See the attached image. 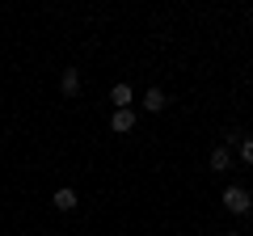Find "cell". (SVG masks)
Segmentation results:
<instances>
[{
	"label": "cell",
	"mask_w": 253,
	"mask_h": 236,
	"mask_svg": "<svg viewBox=\"0 0 253 236\" xmlns=\"http://www.w3.org/2000/svg\"><path fill=\"white\" fill-rule=\"evenodd\" d=\"M59 89H63V97L81 93V72H76V68H63V76H59Z\"/></svg>",
	"instance_id": "cell-5"
},
{
	"label": "cell",
	"mask_w": 253,
	"mask_h": 236,
	"mask_svg": "<svg viewBox=\"0 0 253 236\" xmlns=\"http://www.w3.org/2000/svg\"><path fill=\"white\" fill-rule=\"evenodd\" d=\"M224 211L228 215H249L253 211V194L245 190V186H228L224 190Z\"/></svg>",
	"instance_id": "cell-1"
},
{
	"label": "cell",
	"mask_w": 253,
	"mask_h": 236,
	"mask_svg": "<svg viewBox=\"0 0 253 236\" xmlns=\"http://www.w3.org/2000/svg\"><path fill=\"white\" fill-rule=\"evenodd\" d=\"M228 164H232V148L215 144V148H211V173H224Z\"/></svg>",
	"instance_id": "cell-4"
},
{
	"label": "cell",
	"mask_w": 253,
	"mask_h": 236,
	"mask_svg": "<svg viewBox=\"0 0 253 236\" xmlns=\"http://www.w3.org/2000/svg\"><path fill=\"white\" fill-rule=\"evenodd\" d=\"M131 101H135L131 84H114V89H110V106L114 110H131Z\"/></svg>",
	"instance_id": "cell-2"
},
{
	"label": "cell",
	"mask_w": 253,
	"mask_h": 236,
	"mask_svg": "<svg viewBox=\"0 0 253 236\" xmlns=\"http://www.w3.org/2000/svg\"><path fill=\"white\" fill-rule=\"evenodd\" d=\"M219 236H236V232H219Z\"/></svg>",
	"instance_id": "cell-9"
},
{
	"label": "cell",
	"mask_w": 253,
	"mask_h": 236,
	"mask_svg": "<svg viewBox=\"0 0 253 236\" xmlns=\"http://www.w3.org/2000/svg\"><path fill=\"white\" fill-rule=\"evenodd\" d=\"M131 127H135V114H131V110H114V114H110V131H118V135H126Z\"/></svg>",
	"instance_id": "cell-3"
},
{
	"label": "cell",
	"mask_w": 253,
	"mask_h": 236,
	"mask_svg": "<svg viewBox=\"0 0 253 236\" xmlns=\"http://www.w3.org/2000/svg\"><path fill=\"white\" fill-rule=\"evenodd\" d=\"M55 211H76V190L72 186H63V190H55Z\"/></svg>",
	"instance_id": "cell-6"
},
{
	"label": "cell",
	"mask_w": 253,
	"mask_h": 236,
	"mask_svg": "<svg viewBox=\"0 0 253 236\" xmlns=\"http://www.w3.org/2000/svg\"><path fill=\"white\" fill-rule=\"evenodd\" d=\"M236 156H241L245 164H253V135H245L241 144H236Z\"/></svg>",
	"instance_id": "cell-8"
},
{
	"label": "cell",
	"mask_w": 253,
	"mask_h": 236,
	"mask_svg": "<svg viewBox=\"0 0 253 236\" xmlns=\"http://www.w3.org/2000/svg\"><path fill=\"white\" fill-rule=\"evenodd\" d=\"M144 110H148V114H161V110H165V93L161 89H148L144 93Z\"/></svg>",
	"instance_id": "cell-7"
}]
</instances>
